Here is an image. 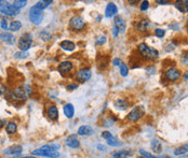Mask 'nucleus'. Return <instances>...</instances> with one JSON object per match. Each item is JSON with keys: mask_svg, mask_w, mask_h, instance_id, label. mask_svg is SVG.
Instances as JSON below:
<instances>
[{"mask_svg": "<svg viewBox=\"0 0 188 158\" xmlns=\"http://www.w3.org/2000/svg\"><path fill=\"white\" fill-rule=\"evenodd\" d=\"M60 149L58 144H49L45 145V146L37 149L31 152V154L34 156H45L48 158H57L60 156V153L57 152V150Z\"/></svg>", "mask_w": 188, "mask_h": 158, "instance_id": "obj_1", "label": "nucleus"}, {"mask_svg": "<svg viewBox=\"0 0 188 158\" xmlns=\"http://www.w3.org/2000/svg\"><path fill=\"white\" fill-rule=\"evenodd\" d=\"M137 48H138V52L142 54V56L145 57L146 59L153 60V59H157V58L159 57L158 51L153 47H148L146 43H141Z\"/></svg>", "mask_w": 188, "mask_h": 158, "instance_id": "obj_2", "label": "nucleus"}, {"mask_svg": "<svg viewBox=\"0 0 188 158\" xmlns=\"http://www.w3.org/2000/svg\"><path fill=\"white\" fill-rule=\"evenodd\" d=\"M28 16H29V21H30L34 25H39V24H40L41 22H42V19H43L42 11L38 10L35 6L31 7V8L29 9Z\"/></svg>", "mask_w": 188, "mask_h": 158, "instance_id": "obj_3", "label": "nucleus"}, {"mask_svg": "<svg viewBox=\"0 0 188 158\" xmlns=\"http://www.w3.org/2000/svg\"><path fill=\"white\" fill-rule=\"evenodd\" d=\"M0 12L3 15H8V16H13V15H18L19 13V9L15 8L13 4H9L8 2H4L3 4L0 7Z\"/></svg>", "mask_w": 188, "mask_h": 158, "instance_id": "obj_4", "label": "nucleus"}, {"mask_svg": "<svg viewBox=\"0 0 188 158\" xmlns=\"http://www.w3.org/2000/svg\"><path fill=\"white\" fill-rule=\"evenodd\" d=\"M31 43H33V39L29 35H25L22 36L19 38V42H18V47L22 52H26L27 50H29V47H31Z\"/></svg>", "mask_w": 188, "mask_h": 158, "instance_id": "obj_5", "label": "nucleus"}, {"mask_svg": "<svg viewBox=\"0 0 188 158\" xmlns=\"http://www.w3.org/2000/svg\"><path fill=\"white\" fill-rule=\"evenodd\" d=\"M69 27L76 31L82 30V29L85 27V23L83 18L80 17V16H74V17L70 18L69 21Z\"/></svg>", "mask_w": 188, "mask_h": 158, "instance_id": "obj_6", "label": "nucleus"}, {"mask_svg": "<svg viewBox=\"0 0 188 158\" xmlns=\"http://www.w3.org/2000/svg\"><path fill=\"white\" fill-rule=\"evenodd\" d=\"M91 70L89 68H83V69H80L79 71L76 74V79L77 81L81 82V83H84V82L89 81L90 77H91Z\"/></svg>", "mask_w": 188, "mask_h": 158, "instance_id": "obj_7", "label": "nucleus"}, {"mask_svg": "<svg viewBox=\"0 0 188 158\" xmlns=\"http://www.w3.org/2000/svg\"><path fill=\"white\" fill-rule=\"evenodd\" d=\"M114 28L118 31L119 33H123L126 31V22L123 21V18L121 16H116L114 19Z\"/></svg>", "mask_w": 188, "mask_h": 158, "instance_id": "obj_8", "label": "nucleus"}, {"mask_svg": "<svg viewBox=\"0 0 188 158\" xmlns=\"http://www.w3.org/2000/svg\"><path fill=\"white\" fill-rule=\"evenodd\" d=\"M165 77L171 82H175L180 77V72L175 68H170L169 70L165 71Z\"/></svg>", "mask_w": 188, "mask_h": 158, "instance_id": "obj_9", "label": "nucleus"}, {"mask_svg": "<svg viewBox=\"0 0 188 158\" xmlns=\"http://www.w3.org/2000/svg\"><path fill=\"white\" fill-rule=\"evenodd\" d=\"M73 70V64L68 60H65V62H62L58 66V72L62 74H66L68 72H70Z\"/></svg>", "mask_w": 188, "mask_h": 158, "instance_id": "obj_10", "label": "nucleus"}, {"mask_svg": "<svg viewBox=\"0 0 188 158\" xmlns=\"http://www.w3.org/2000/svg\"><path fill=\"white\" fill-rule=\"evenodd\" d=\"M26 91H25V87H23V86H18V87H15L14 88V91H13V93H12V95H13V97L14 98H18V99H26V97H27V94H26Z\"/></svg>", "mask_w": 188, "mask_h": 158, "instance_id": "obj_11", "label": "nucleus"}, {"mask_svg": "<svg viewBox=\"0 0 188 158\" xmlns=\"http://www.w3.org/2000/svg\"><path fill=\"white\" fill-rule=\"evenodd\" d=\"M143 115V110L141 108H134L128 115V120H130L131 121H136L137 120H140L141 116Z\"/></svg>", "mask_w": 188, "mask_h": 158, "instance_id": "obj_12", "label": "nucleus"}, {"mask_svg": "<svg viewBox=\"0 0 188 158\" xmlns=\"http://www.w3.org/2000/svg\"><path fill=\"white\" fill-rule=\"evenodd\" d=\"M66 145L72 147V149H77V147H79L80 143L77 138V135H70L69 137L66 139Z\"/></svg>", "mask_w": 188, "mask_h": 158, "instance_id": "obj_13", "label": "nucleus"}, {"mask_svg": "<svg viewBox=\"0 0 188 158\" xmlns=\"http://www.w3.org/2000/svg\"><path fill=\"white\" fill-rule=\"evenodd\" d=\"M0 40L6 44H13L15 42V37L10 32H2L0 33Z\"/></svg>", "mask_w": 188, "mask_h": 158, "instance_id": "obj_14", "label": "nucleus"}, {"mask_svg": "<svg viewBox=\"0 0 188 158\" xmlns=\"http://www.w3.org/2000/svg\"><path fill=\"white\" fill-rule=\"evenodd\" d=\"M93 128L91 127V126L89 125H83L81 126V127H79V129H78V135L79 136H85V137H89V136L93 135Z\"/></svg>", "mask_w": 188, "mask_h": 158, "instance_id": "obj_15", "label": "nucleus"}, {"mask_svg": "<svg viewBox=\"0 0 188 158\" xmlns=\"http://www.w3.org/2000/svg\"><path fill=\"white\" fill-rule=\"evenodd\" d=\"M118 13V8H117V6L115 3H108L106 7V10H105V15L107 16V17H111V16L116 15V14Z\"/></svg>", "mask_w": 188, "mask_h": 158, "instance_id": "obj_16", "label": "nucleus"}, {"mask_svg": "<svg viewBox=\"0 0 188 158\" xmlns=\"http://www.w3.org/2000/svg\"><path fill=\"white\" fill-rule=\"evenodd\" d=\"M47 114L51 121H56L58 118V110L55 106H50L47 110Z\"/></svg>", "mask_w": 188, "mask_h": 158, "instance_id": "obj_17", "label": "nucleus"}, {"mask_svg": "<svg viewBox=\"0 0 188 158\" xmlns=\"http://www.w3.org/2000/svg\"><path fill=\"white\" fill-rule=\"evenodd\" d=\"M175 8H176L180 13H188V1L187 0H180V1L175 2Z\"/></svg>", "mask_w": 188, "mask_h": 158, "instance_id": "obj_18", "label": "nucleus"}, {"mask_svg": "<svg viewBox=\"0 0 188 158\" xmlns=\"http://www.w3.org/2000/svg\"><path fill=\"white\" fill-rule=\"evenodd\" d=\"M60 47H61V48H63L64 51H68V52H72V51L75 50L76 45H75L74 42H72V41H69V40H64V41H62V42H61Z\"/></svg>", "mask_w": 188, "mask_h": 158, "instance_id": "obj_19", "label": "nucleus"}, {"mask_svg": "<svg viewBox=\"0 0 188 158\" xmlns=\"http://www.w3.org/2000/svg\"><path fill=\"white\" fill-rule=\"evenodd\" d=\"M22 151H23V147H22L21 145H13V146L9 147V149H7L6 151H4V154L15 155V154H19V153H22Z\"/></svg>", "mask_w": 188, "mask_h": 158, "instance_id": "obj_20", "label": "nucleus"}, {"mask_svg": "<svg viewBox=\"0 0 188 158\" xmlns=\"http://www.w3.org/2000/svg\"><path fill=\"white\" fill-rule=\"evenodd\" d=\"M63 111H64V114L67 118H72L75 114V108L72 103L66 104V106H64V109H63Z\"/></svg>", "mask_w": 188, "mask_h": 158, "instance_id": "obj_21", "label": "nucleus"}, {"mask_svg": "<svg viewBox=\"0 0 188 158\" xmlns=\"http://www.w3.org/2000/svg\"><path fill=\"white\" fill-rule=\"evenodd\" d=\"M148 27H149V22L145 18L141 19V21L137 23V25H136V28H137L140 31H146Z\"/></svg>", "mask_w": 188, "mask_h": 158, "instance_id": "obj_22", "label": "nucleus"}, {"mask_svg": "<svg viewBox=\"0 0 188 158\" xmlns=\"http://www.w3.org/2000/svg\"><path fill=\"white\" fill-rule=\"evenodd\" d=\"M18 130V125L13 121H10V123L7 124V127H6V131L8 135H14Z\"/></svg>", "mask_w": 188, "mask_h": 158, "instance_id": "obj_23", "label": "nucleus"}, {"mask_svg": "<svg viewBox=\"0 0 188 158\" xmlns=\"http://www.w3.org/2000/svg\"><path fill=\"white\" fill-rule=\"evenodd\" d=\"M129 101L126 100V99H118V100L116 101V103H115V106H116V108L118 109H121V110H126V108L129 106Z\"/></svg>", "mask_w": 188, "mask_h": 158, "instance_id": "obj_24", "label": "nucleus"}, {"mask_svg": "<svg viewBox=\"0 0 188 158\" xmlns=\"http://www.w3.org/2000/svg\"><path fill=\"white\" fill-rule=\"evenodd\" d=\"M51 3H52V1H50V0H43V1H38L37 3L35 4V7L38 10L42 11V10H45L46 8H48Z\"/></svg>", "mask_w": 188, "mask_h": 158, "instance_id": "obj_25", "label": "nucleus"}, {"mask_svg": "<svg viewBox=\"0 0 188 158\" xmlns=\"http://www.w3.org/2000/svg\"><path fill=\"white\" fill-rule=\"evenodd\" d=\"M187 152H188V144H184L182 145V146L177 147V149L174 151V155H176V156H182V155L186 154Z\"/></svg>", "mask_w": 188, "mask_h": 158, "instance_id": "obj_26", "label": "nucleus"}, {"mask_svg": "<svg viewBox=\"0 0 188 158\" xmlns=\"http://www.w3.org/2000/svg\"><path fill=\"white\" fill-rule=\"evenodd\" d=\"M21 28H22V23L19 21L11 22V24H10V26H9V30H11V31H19Z\"/></svg>", "mask_w": 188, "mask_h": 158, "instance_id": "obj_27", "label": "nucleus"}, {"mask_svg": "<svg viewBox=\"0 0 188 158\" xmlns=\"http://www.w3.org/2000/svg\"><path fill=\"white\" fill-rule=\"evenodd\" d=\"M106 141H107V144L110 145V146H119V145L121 144L120 141L117 139L116 137H114V136H111L110 138H108Z\"/></svg>", "mask_w": 188, "mask_h": 158, "instance_id": "obj_28", "label": "nucleus"}, {"mask_svg": "<svg viewBox=\"0 0 188 158\" xmlns=\"http://www.w3.org/2000/svg\"><path fill=\"white\" fill-rule=\"evenodd\" d=\"M39 37H40V39L41 40H43L45 42H48V41H50L51 40V33L49 32V31H47V30H43V31H41L40 33H39Z\"/></svg>", "mask_w": 188, "mask_h": 158, "instance_id": "obj_29", "label": "nucleus"}, {"mask_svg": "<svg viewBox=\"0 0 188 158\" xmlns=\"http://www.w3.org/2000/svg\"><path fill=\"white\" fill-rule=\"evenodd\" d=\"M131 155V153L129 151H119V152L115 153L114 154V157L116 158H126Z\"/></svg>", "mask_w": 188, "mask_h": 158, "instance_id": "obj_30", "label": "nucleus"}, {"mask_svg": "<svg viewBox=\"0 0 188 158\" xmlns=\"http://www.w3.org/2000/svg\"><path fill=\"white\" fill-rule=\"evenodd\" d=\"M26 4H27V1H26V0H15V1L13 2V6L18 9L24 8Z\"/></svg>", "mask_w": 188, "mask_h": 158, "instance_id": "obj_31", "label": "nucleus"}, {"mask_svg": "<svg viewBox=\"0 0 188 158\" xmlns=\"http://www.w3.org/2000/svg\"><path fill=\"white\" fill-rule=\"evenodd\" d=\"M151 149L155 151V152H160L161 151V143L157 140H153V142H151Z\"/></svg>", "mask_w": 188, "mask_h": 158, "instance_id": "obj_32", "label": "nucleus"}, {"mask_svg": "<svg viewBox=\"0 0 188 158\" xmlns=\"http://www.w3.org/2000/svg\"><path fill=\"white\" fill-rule=\"evenodd\" d=\"M120 73H121V75H122V77H126V75H128V73H129L128 66H126V64H123V62L120 65Z\"/></svg>", "mask_w": 188, "mask_h": 158, "instance_id": "obj_33", "label": "nucleus"}, {"mask_svg": "<svg viewBox=\"0 0 188 158\" xmlns=\"http://www.w3.org/2000/svg\"><path fill=\"white\" fill-rule=\"evenodd\" d=\"M14 56H15V58H18V59H25V58H27L28 57V53H26V52H18V53H15L14 54Z\"/></svg>", "mask_w": 188, "mask_h": 158, "instance_id": "obj_34", "label": "nucleus"}, {"mask_svg": "<svg viewBox=\"0 0 188 158\" xmlns=\"http://www.w3.org/2000/svg\"><path fill=\"white\" fill-rule=\"evenodd\" d=\"M164 35H165V31L163 30V29L158 28V29H156V30H155V36H156V37H158V38H162Z\"/></svg>", "mask_w": 188, "mask_h": 158, "instance_id": "obj_35", "label": "nucleus"}, {"mask_svg": "<svg viewBox=\"0 0 188 158\" xmlns=\"http://www.w3.org/2000/svg\"><path fill=\"white\" fill-rule=\"evenodd\" d=\"M0 26L3 30H7L9 28V25H8V19L7 18H2L1 22H0Z\"/></svg>", "mask_w": 188, "mask_h": 158, "instance_id": "obj_36", "label": "nucleus"}, {"mask_svg": "<svg viewBox=\"0 0 188 158\" xmlns=\"http://www.w3.org/2000/svg\"><path fill=\"white\" fill-rule=\"evenodd\" d=\"M105 42H106V37H105V36H101V37H99L96 39V43L99 45L104 44Z\"/></svg>", "mask_w": 188, "mask_h": 158, "instance_id": "obj_37", "label": "nucleus"}, {"mask_svg": "<svg viewBox=\"0 0 188 158\" xmlns=\"http://www.w3.org/2000/svg\"><path fill=\"white\" fill-rule=\"evenodd\" d=\"M148 8H149V2L148 1H143L141 4V10L142 11H146Z\"/></svg>", "mask_w": 188, "mask_h": 158, "instance_id": "obj_38", "label": "nucleus"}, {"mask_svg": "<svg viewBox=\"0 0 188 158\" xmlns=\"http://www.w3.org/2000/svg\"><path fill=\"white\" fill-rule=\"evenodd\" d=\"M182 62H183V65H185V66L188 65V53H184V54H183Z\"/></svg>", "mask_w": 188, "mask_h": 158, "instance_id": "obj_39", "label": "nucleus"}, {"mask_svg": "<svg viewBox=\"0 0 188 158\" xmlns=\"http://www.w3.org/2000/svg\"><path fill=\"white\" fill-rule=\"evenodd\" d=\"M111 136H113V135H111L109 131H103V132H102V138L105 139V140H107L108 138H110Z\"/></svg>", "mask_w": 188, "mask_h": 158, "instance_id": "obj_40", "label": "nucleus"}, {"mask_svg": "<svg viewBox=\"0 0 188 158\" xmlns=\"http://www.w3.org/2000/svg\"><path fill=\"white\" fill-rule=\"evenodd\" d=\"M140 153H141V155L143 157H145V158H151L153 156H151V154L150 153H148V152H145V151H143V150H141L140 151Z\"/></svg>", "mask_w": 188, "mask_h": 158, "instance_id": "obj_41", "label": "nucleus"}, {"mask_svg": "<svg viewBox=\"0 0 188 158\" xmlns=\"http://www.w3.org/2000/svg\"><path fill=\"white\" fill-rule=\"evenodd\" d=\"M155 71H156V68H155V66H150V67L146 68V72H147V73H149V74L155 73Z\"/></svg>", "mask_w": 188, "mask_h": 158, "instance_id": "obj_42", "label": "nucleus"}, {"mask_svg": "<svg viewBox=\"0 0 188 158\" xmlns=\"http://www.w3.org/2000/svg\"><path fill=\"white\" fill-rule=\"evenodd\" d=\"M122 64V62H121V59H119V58H115L113 60V65L114 66H120Z\"/></svg>", "mask_w": 188, "mask_h": 158, "instance_id": "obj_43", "label": "nucleus"}, {"mask_svg": "<svg viewBox=\"0 0 188 158\" xmlns=\"http://www.w3.org/2000/svg\"><path fill=\"white\" fill-rule=\"evenodd\" d=\"M77 88V85H74V84H70L67 86V89L68 91H73V89H76Z\"/></svg>", "mask_w": 188, "mask_h": 158, "instance_id": "obj_44", "label": "nucleus"}, {"mask_svg": "<svg viewBox=\"0 0 188 158\" xmlns=\"http://www.w3.org/2000/svg\"><path fill=\"white\" fill-rule=\"evenodd\" d=\"M157 3H159V4H167V3H170V1H161V0H157Z\"/></svg>", "mask_w": 188, "mask_h": 158, "instance_id": "obj_45", "label": "nucleus"}, {"mask_svg": "<svg viewBox=\"0 0 188 158\" xmlns=\"http://www.w3.org/2000/svg\"><path fill=\"white\" fill-rule=\"evenodd\" d=\"M151 158H170L169 156H155V157H151Z\"/></svg>", "mask_w": 188, "mask_h": 158, "instance_id": "obj_46", "label": "nucleus"}, {"mask_svg": "<svg viewBox=\"0 0 188 158\" xmlns=\"http://www.w3.org/2000/svg\"><path fill=\"white\" fill-rule=\"evenodd\" d=\"M184 79L186 80V81H188V71H186V73L184 74Z\"/></svg>", "mask_w": 188, "mask_h": 158, "instance_id": "obj_47", "label": "nucleus"}, {"mask_svg": "<svg viewBox=\"0 0 188 158\" xmlns=\"http://www.w3.org/2000/svg\"><path fill=\"white\" fill-rule=\"evenodd\" d=\"M2 127H3V121L0 120V128H2Z\"/></svg>", "mask_w": 188, "mask_h": 158, "instance_id": "obj_48", "label": "nucleus"}, {"mask_svg": "<svg viewBox=\"0 0 188 158\" xmlns=\"http://www.w3.org/2000/svg\"><path fill=\"white\" fill-rule=\"evenodd\" d=\"M22 158H36L35 156H26V157H22Z\"/></svg>", "mask_w": 188, "mask_h": 158, "instance_id": "obj_49", "label": "nucleus"}, {"mask_svg": "<svg viewBox=\"0 0 188 158\" xmlns=\"http://www.w3.org/2000/svg\"><path fill=\"white\" fill-rule=\"evenodd\" d=\"M99 150H104L105 147H104V146H102V145H99Z\"/></svg>", "mask_w": 188, "mask_h": 158, "instance_id": "obj_50", "label": "nucleus"}, {"mask_svg": "<svg viewBox=\"0 0 188 158\" xmlns=\"http://www.w3.org/2000/svg\"><path fill=\"white\" fill-rule=\"evenodd\" d=\"M2 3H3V1H0V7L2 6Z\"/></svg>", "mask_w": 188, "mask_h": 158, "instance_id": "obj_51", "label": "nucleus"}, {"mask_svg": "<svg viewBox=\"0 0 188 158\" xmlns=\"http://www.w3.org/2000/svg\"><path fill=\"white\" fill-rule=\"evenodd\" d=\"M180 158H188V156H182Z\"/></svg>", "mask_w": 188, "mask_h": 158, "instance_id": "obj_52", "label": "nucleus"}, {"mask_svg": "<svg viewBox=\"0 0 188 158\" xmlns=\"http://www.w3.org/2000/svg\"><path fill=\"white\" fill-rule=\"evenodd\" d=\"M186 29H187V32H188V23H187V26H186Z\"/></svg>", "mask_w": 188, "mask_h": 158, "instance_id": "obj_53", "label": "nucleus"}, {"mask_svg": "<svg viewBox=\"0 0 188 158\" xmlns=\"http://www.w3.org/2000/svg\"><path fill=\"white\" fill-rule=\"evenodd\" d=\"M1 94H2V91H1V89H0V96H1Z\"/></svg>", "mask_w": 188, "mask_h": 158, "instance_id": "obj_54", "label": "nucleus"}, {"mask_svg": "<svg viewBox=\"0 0 188 158\" xmlns=\"http://www.w3.org/2000/svg\"><path fill=\"white\" fill-rule=\"evenodd\" d=\"M138 158H145V157H143V156H141V157H138Z\"/></svg>", "mask_w": 188, "mask_h": 158, "instance_id": "obj_55", "label": "nucleus"}, {"mask_svg": "<svg viewBox=\"0 0 188 158\" xmlns=\"http://www.w3.org/2000/svg\"><path fill=\"white\" fill-rule=\"evenodd\" d=\"M113 158H116V157H113Z\"/></svg>", "mask_w": 188, "mask_h": 158, "instance_id": "obj_56", "label": "nucleus"}]
</instances>
